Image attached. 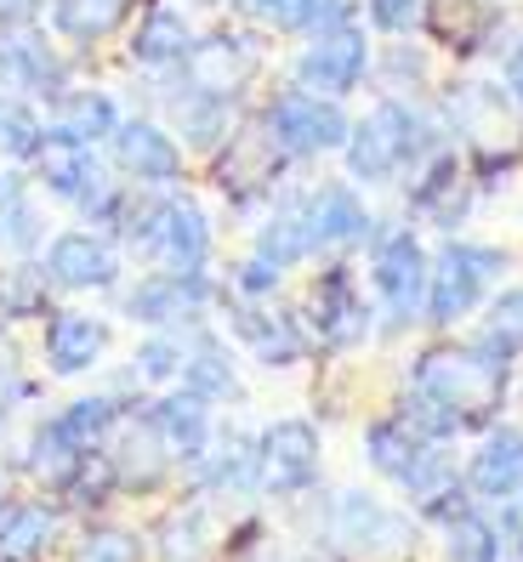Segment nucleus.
<instances>
[{
  "label": "nucleus",
  "mask_w": 523,
  "mask_h": 562,
  "mask_svg": "<svg viewBox=\"0 0 523 562\" xmlns=\"http://www.w3.org/2000/svg\"><path fill=\"white\" fill-rule=\"evenodd\" d=\"M125 12L131 0H52V29L75 46H97L125 23Z\"/></svg>",
  "instance_id": "obj_36"
},
{
  "label": "nucleus",
  "mask_w": 523,
  "mask_h": 562,
  "mask_svg": "<svg viewBox=\"0 0 523 562\" xmlns=\"http://www.w3.org/2000/svg\"><path fill=\"white\" fill-rule=\"evenodd\" d=\"M478 347H489V352L507 358V363L523 352V290H501L496 302H489V324H483Z\"/></svg>",
  "instance_id": "obj_42"
},
{
  "label": "nucleus",
  "mask_w": 523,
  "mask_h": 562,
  "mask_svg": "<svg viewBox=\"0 0 523 562\" xmlns=\"http://www.w3.org/2000/svg\"><path fill=\"white\" fill-rule=\"evenodd\" d=\"M496 562H507V557H496Z\"/></svg>",
  "instance_id": "obj_53"
},
{
  "label": "nucleus",
  "mask_w": 523,
  "mask_h": 562,
  "mask_svg": "<svg viewBox=\"0 0 523 562\" xmlns=\"http://www.w3.org/2000/svg\"><path fill=\"white\" fill-rule=\"evenodd\" d=\"M449 125L461 131V137L496 148L512 137V91L489 86V80H467L449 91Z\"/></svg>",
  "instance_id": "obj_27"
},
{
  "label": "nucleus",
  "mask_w": 523,
  "mask_h": 562,
  "mask_svg": "<svg viewBox=\"0 0 523 562\" xmlns=\"http://www.w3.org/2000/svg\"><path fill=\"white\" fill-rule=\"evenodd\" d=\"M193 46V23L182 18V7H166V0H154V7L137 18V29H131V63L137 69H154V75H166L177 69V63L188 57Z\"/></svg>",
  "instance_id": "obj_26"
},
{
  "label": "nucleus",
  "mask_w": 523,
  "mask_h": 562,
  "mask_svg": "<svg viewBox=\"0 0 523 562\" xmlns=\"http://www.w3.org/2000/svg\"><path fill=\"white\" fill-rule=\"evenodd\" d=\"M234 125V97H205V91H177L171 103V137L182 148H222Z\"/></svg>",
  "instance_id": "obj_31"
},
{
  "label": "nucleus",
  "mask_w": 523,
  "mask_h": 562,
  "mask_svg": "<svg viewBox=\"0 0 523 562\" xmlns=\"http://www.w3.org/2000/svg\"><path fill=\"white\" fill-rule=\"evenodd\" d=\"M347 177L365 182V188H381L404 171V165H421L433 159L438 143H433V125L421 120L410 103H399V97H387V103H376L365 120H358L347 131Z\"/></svg>",
  "instance_id": "obj_2"
},
{
  "label": "nucleus",
  "mask_w": 523,
  "mask_h": 562,
  "mask_svg": "<svg viewBox=\"0 0 523 562\" xmlns=\"http://www.w3.org/2000/svg\"><path fill=\"white\" fill-rule=\"evenodd\" d=\"M324 535H331V551L347 562H404L415 528L404 512H392L376 494L342 488L331 501V517H324Z\"/></svg>",
  "instance_id": "obj_3"
},
{
  "label": "nucleus",
  "mask_w": 523,
  "mask_h": 562,
  "mask_svg": "<svg viewBox=\"0 0 523 562\" xmlns=\"http://www.w3.org/2000/svg\"><path fill=\"white\" fill-rule=\"evenodd\" d=\"M29 165H35V188L52 193V200H63V205H80L86 188L103 177V171H97V154L86 143H75V137H57V131H46L41 154Z\"/></svg>",
  "instance_id": "obj_25"
},
{
  "label": "nucleus",
  "mask_w": 523,
  "mask_h": 562,
  "mask_svg": "<svg viewBox=\"0 0 523 562\" xmlns=\"http://www.w3.org/2000/svg\"><path fill=\"white\" fill-rule=\"evenodd\" d=\"M41 143H46V125H41V114L23 103V97H12V91H0V154L7 159H35L41 154Z\"/></svg>",
  "instance_id": "obj_41"
},
{
  "label": "nucleus",
  "mask_w": 523,
  "mask_h": 562,
  "mask_svg": "<svg viewBox=\"0 0 523 562\" xmlns=\"http://www.w3.org/2000/svg\"><path fill=\"white\" fill-rule=\"evenodd\" d=\"M182 392H193L200 404H240L245 398V386H240V363H234V352H227L211 329H200L193 324L188 329V358H182V381H177Z\"/></svg>",
  "instance_id": "obj_23"
},
{
  "label": "nucleus",
  "mask_w": 523,
  "mask_h": 562,
  "mask_svg": "<svg viewBox=\"0 0 523 562\" xmlns=\"http://www.w3.org/2000/svg\"><path fill=\"white\" fill-rule=\"evenodd\" d=\"M148 420H154V432L166 438L171 460H177V472H188L193 460H200L216 438V420H211V404H200L193 392L182 386H166L159 398L148 404Z\"/></svg>",
  "instance_id": "obj_22"
},
{
  "label": "nucleus",
  "mask_w": 523,
  "mask_h": 562,
  "mask_svg": "<svg viewBox=\"0 0 523 562\" xmlns=\"http://www.w3.org/2000/svg\"><path fill=\"white\" fill-rule=\"evenodd\" d=\"M188 329H148L131 352V381L137 386H177L182 381V358H188Z\"/></svg>",
  "instance_id": "obj_37"
},
{
  "label": "nucleus",
  "mask_w": 523,
  "mask_h": 562,
  "mask_svg": "<svg viewBox=\"0 0 523 562\" xmlns=\"http://www.w3.org/2000/svg\"><path fill=\"white\" fill-rule=\"evenodd\" d=\"M222 557V528L216 512L193 494L154 517L148 528V562H216Z\"/></svg>",
  "instance_id": "obj_17"
},
{
  "label": "nucleus",
  "mask_w": 523,
  "mask_h": 562,
  "mask_svg": "<svg viewBox=\"0 0 523 562\" xmlns=\"http://www.w3.org/2000/svg\"><path fill=\"white\" fill-rule=\"evenodd\" d=\"M137 409V404H125L120 392H91V398H75V404H63L52 420H57V432L69 438L75 449H103L114 438V426Z\"/></svg>",
  "instance_id": "obj_32"
},
{
  "label": "nucleus",
  "mask_w": 523,
  "mask_h": 562,
  "mask_svg": "<svg viewBox=\"0 0 523 562\" xmlns=\"http://www.w3.org/2000/svg\"><path fill=\"white\" fill-rule=\"evenodd\" d=\"M279 279H285V268H274V261H262V256L251 250L240 268H234V279H227V284H234L240 302H268V295L279 290Z\"/></svg>",
  "instance_id": "obj_44"
},
{
  "label": "nucleus",
  "mask_w": 523,
  "mask_h": 562,
  "mask_svg": "<svg viewBox=\"0 0 523 562\" xmlns=\"http://www.w3.org/2000/svg\"><path fill=\"white\" fill-rule=\"evenodd\" d=\"M63 535H69V512L52 494L12 501L0 517V562H46L63 546Z\"/></svg>",
  "instance_id": "obj_19"
},
{
  "label": "nucleus",
  "mask_w": 523,
  "mask_h": 562,
  "mask_svg": "<svg viewBox=\"0 0 523 562\" xmlns=\"http://www.w3.org/2000/svg\"><path fill=\"white\" fill-rule=\"evenodd\" d=\"M46 295H52L46 268H35V261H18V268L0 273V318H7V324L46 318Z\"/></svg>",
  "instance_id": "obj_40"
},
{
  "label": "nucleus",
  "mask_w": 523,
  "mask_h": 562,
  "mask_svg": "<svg viewBox=\"0 0 523 562\" xmlns=\"http://www.w3.org/2000/svg\"><path fill=\"white\" fill-rule=\"evenodd\" d=\"M410 392L444 404L461 426H472V420L501 409V398H507V358H496L478 341H467V347H433V352L415 358Z\"/></svg>",
  "instance_id": "obj_1"
},
{
  "label": "nucleus",
  "mask_w": 523,
  "mask_h": 562,
  "mask_svg": "<svg viewBox=\"0 0 523 562\" xmlns=\"http://www.w3.org/2000/svg\"><path fill=\"white\" fill-rule=\"evenodd\" d=\"M467 494L483 506H512L523 494V432L518 426H496V432H483L478 454L467 460L461 472Z\"/></svg>",
  "instance_id": "obj_20"
},
{
  "label": "nucleus",
  "mask_w": 523,
  "mask_h": 562,
  "mask_svg": "<svg viewBox=\"0 0 523 562\" xmlns=\"http://www.w3.org/2000/svg\"><path fill=\"white\" fill-rule=\"evenodd\" d=\"M46 279L52 290H69V295H91V290H120V256L103 234L91 227H63V234L46 245Z\"/></svg>",
  "instance_id": "obj_13"
},
{
  "label": "nucleus",
  "mask_w": 523,
  "mask_h": 562,
  "mask_svg": "<svg viewBox=\"0 0 523 562\" xmlns=\"http://www.w3.org/2000/svg\"><path fill=\"white\" fill-rule=\"evenodd\" d=\"M501 528L489 522L478 506H467L461 517L444 522V562H496L501 557Z\"/></svg>",
  "instance_id": "obj_39"
},
{
  "label": "nucleus",
  "mask_w": 523,
  "mask_h": 562,
  "mask_svg": "<svg viewBox=\"0 0 523 562\" xmlns=\"http://www.w3.org/2000/svg\"><path fill=\"white\" fill-rule=\"evenodd\" d=\"M370 75V46H365V29L342 23V29H319V35L302 46L297 57V86L313 97H342Z\"/></svg>",
  "instance_id": "obj_11"
},
{
  "label": "nucleus",
  "mask_w": 523,
  "mask_h": 562,
  "mask_svg": "<svg viewBox=\"0 0 523 562\" xmlns=\"http://www.w3.org/2000/svg\"><path fill=\"white\" fill-rule=\"evenodd\" d=\"M29 392H35V381L18 370V358H0V426L12 420L18 404H29Z\"/></svg>",
  "instance_id": "obj_47"
},
{
  "label": "nucleus",
  "mask_w": 523,
  "mask_h": 562,
  "mask_svg": "<svg viewBox=\"0 0 523 562\" xmlns=\"http://www.w3.org/2000/svg\"><path fill=\"white\" fill-rule=\"evenodd\" d=\"M308 336L324 352H353L365 347L370 336V307H365V290H358L353 268H324L308 290Z\"/></svg>",
  "instance_id": "obj_10"
},
{
  "label": "nucleus",
  "mask_w": 523,
  "mask_h": 562,
  "mask_svg": "<svg viewBox=\"0 0 523 562\" xmlns=\"http://www.w3.org/2000/svg\"><path fill=\"white\" fill-rule=\"evenodd\" d=\"M399 415L415 426V432L421 438H427V443H449L455 432H461V420H455L444 404H433V398H421V392H410V398L399 404Z\"/></svg>",
  "instance_id": "obj_43"
},
{
  "label": "nucleus",
  "mask_w": 523,
  "mask_h": 562,
  "mask_svg": "<svg viewBox=\"0 0 523 562\" xmlns=\"http://www.w3.org/2000/svg\"><path fill=\"white\" fill-rule=\"evenodd\" d=\"M507 91H512V103L523 109V46L507 57Z\"/></svg>",
  "instance_id": "obj_50"
},
{
  "label": "nucleus",
  "mask_w": 523,
  "mask_h": 562,
  "mask_svg": "<svg viewBox=\"0 0 523 562\" xmlns=\"http://www.w3.org/2000/svg\"><path fill=\"white\" fill-rule=\"evenodd\" d=\"M114 125H120V109H114V97L97 91V86H69V91L52 103V131H57V137L86 143V148L109 143Z\"/></svg>",
  "instance_id": "obj_29"
},
{
  "label": "nucleus",
  "mask_w": 523,
  "mask_h": 562,
  "mask_svg": "<svg viewBox=\"0 0 523 562\" xmlns=\"http://www.w3.org/2000/svg\"><path fill=\"white\" fill-rule=\"evenodd\" d=\"M262 125H268V137L285 159H313V154H342L347 148V114L336 97H313L302 86L279 91L268 114H262Z\"/></svg>",
  "instance_id": "obj_6"
},
{
  "label": "nucleus",
  "mask_w": 523,
  "mask_h": 562,
  "mask_svg": "<svg viewBox=\"0 0 523 562\" xmlns=\"http://www.w3.org/2000/svg\"><path fill=\"white\" fill-rule=\"evenodd\" d=\"M103 454H109V467L120 477V501H125V494H159V488L177 477V460H171L166 438L154 432L148 409L143 415H125L114 426V438L103 443Z\"/></svg>",
  "instance_id": "obj_12"
},
{
  "label": "nucleus",
  "mask_w": 523,
  "mask_h": 562,
  "mask_svg": "<svg viewBox=\"0 0 523 562\" xmlns=\"http://www.w3.org/2000/svg\"><path fill=\"white\" fill-rule=\"evenodd\" d=\"M69 562H148V535L97 517V522L80 528V540L69 546Z\"/></svg>",
  "instance_id": "obj_38"
},
{
  "label": "nucleus",
  "mask_w": 523,
  "mask_h": 562,
  "mask_svg": "<svg viewBox=\"0 0 523 562\" xmlns=\"http://www.w3.org/2000/svg\"><path fill=\"white\" fill-rule=\"evenodd\" d=\"M234 336L245 341V352L262 363V370H297L308 358V329L297 313H274L262 302L234 307Z\"/></svg>",
  "instance_id": "obj_21"
},
{
  "label": "nucleus",
  "mask_w": 523,
  "mask_h": 562,
  "mask_svg": "<svg viewBox=\"0 0 523 562\" xmlns=\"http://www.w3.org/2000/svg\"><path fill=\"white\" fill-rule=\"evenodd\" d=\"M387 75H392V80H404V75L421 80V75H427V57L410 52V46H392V52H387Z\"/></svg>",
  "instance_id": "obj_49"
},
{
  "label": "nucleus",
  "mask_w": 523,
  "mask_h": 562,
  "mask_svg": "<svg viewBox=\"0 0 523 562\" xmlns=\"http://www.w3.org/2000/svg\"><path fill=\"white\" fill-rule=\"evenodd\" d=\"M0 91H29L57 103L69 91V57L35 29H0Z\"/></svg>",
  "instance_id": "obj_14"
},
{
  "label": "nucleus",
  "mask_w": 523,
  "mask_h": 562,
  "mask_svg": "<svg viewBox=\"0 0 523 562\" xmlns=\"http://www.w3.org/2000/svg\"><path fill=\"white\" fill-rule=\"evenodd\" d=\"M410 211L427 216L438 227H455L467 211V177H461V159L455 154H433L427 171H421V182L410 188Z\"/></svg>",
  "instance_id": "obj_30"
},
{
  "label": "nucleus",
  "mask_w": 523,
  "mask_h": 562,
  "mask_svg": "<svg viewBox=\"0 0 523 562\" xmlns=\"http://www.w3.org/2000/svg\"><path fill=\"white\" fill-rule=\"evenodd\" d=\"M256 467H262V501H302L319 488L324 472V438L302 415H285L256 432Z\"/></svg>",
  "instance_id": "obj_5"
},
{
  "label": "nucleus",
  "mask_w": 523,
  "mask_h": 562,
  "mask_svg": "<svg viewBox=\"0 0 523 562\" xmlns=\"http://www.w3.org/2000/svg\"><path fill=\"white\" fill-rule=\"evenodd\" d=\"M46 239V216H41V188L7 177L0 182V245L7 250H35Z\"/></svg>",
  "instance_id": "obj_35"
},
{
  "label": "nucleus",
  "mask_w": 523,
  "mask_h": 562,
  "mask_svg": "<svg viewBox=\"0 0 523 562\" xmlns=\"http://www.w3.org/2000/svg\"><path fill=\"white\" fill-rule=\"evenodd\" d=\"M501 268H507V250L472 245V239H449L427 261V324L444 329L455 318H467L483 302V290L501 279Z\"/></svg>",
  "instance_id": "obj_4"
},
{
  "label": "nucleus",
  "mask_w": 523,
  "mask_h": 562,
  "mask_svg": "<svg viewBox=\"0 0 523 562\" xmlns=\"http://www.w3.org/2000/svg\"><path fill=\"white\" fill-rule=\"evenodd\" d=\"M12 501H18V494H12L7 483H0V517H7V506H12Z\"/></svg>",
  "instance_id": "obj_51"
},
{
  "label": "nucleus",
  "mask_w": 523,
  "mask_h": 562,
  "mask_svg": "<svg viewBox=\"0 0 523 562\" xmlns=\"http://www.w3.org/2000/svg\"><path fill=\"white\" fill-rule=\"evenodd\" d=\"M302 211H308V227H313L319 250H347V245H358L370 234V211H365L353 182H324V188L302 193Z\"/></svg>",
  "instance_id": "obj_24"
},
{
  "label": "nucleus",
  "mask_w": 523,
  "mask_h": 562,
  "mask_svg": "<svg viewBox=\"0 0 523 562\" xmlns=\"http://www.w3.org/2000/svg\"><path fill=\"white\" fill-rule=\"evenodd\" d=\"M109 352V318L97 313H80V307H63V313H46V329H41V358L46 370L75 381V375H91Z\"/></svg>",
  "instance_id": "obj_18"
},
{
  "label": "nucleus",
  "mask_w": 523,
  "mask_h": 562,
  "mask_svg": "<svg viewBox=\"0 0 523 562\" xmlns=\"http://www.w3.org/2000/svg\"><path fill=\"white\" fill-rule=\"evenodd\" d=\"M193 494L205 506H251L262 501V467H256V438L245 426H216L211 449L188 467Z\"/></svg>",
  "instance_id": "obj_8"
},
{
  "label": "nucleus",
  "mask_w": 523,
  "mask_h": 562,
  "mask_svg": "<svg viewBox=\"0 0 523 562\" xmlns=\"http://www.w3.org/2000/svg\"><path fill=\"white\" fill-rule=\"evenodd\" d=\"M421 449H427V438H421L399 409H392V415H376V420L365 426V460H370L381 477H392V483H399V477L415 467Z\"/></svg>",
  "instance_id": "obj_34"
},
{
  "label": "nucleus",
  "mask_w": 523,
  "mask_h": 562,
  "mask_svg": "<svg viewBox=\"0 0 523 562\" xmlns=\"http://www.w3.org/2000/svg\"><path fill=\"white\" fill-rule=\"evenodd\" d=\"M319 245H313V227H308V211H302V193H290V200L262 222L256 234V256L274 261V268H297V261H308Z\"/></svg>",
  "instance_id": "obj_33"
},
{
  "label": "nucleus",
  "mask_w": 523,
  "mask_h": 562,
  "mask_svg": "<svg viewBox=\"0 0 523 562\" xmlns=\"http://www.w3.org/2000/svg\"><path fill=\"white\" fill-rule=\"evenodd\" d=\"M52 0H0V29H29Z\"/></svg>",
  "instance_id": "obj_48"
},
{
  "label": "nucleus",
  "mask_w": 523,
  "mask_h": 562,
  "mask_svg": "<svg viewBox=\"0 0 523 562\" xmlns=\"http://www.w3.org/2000/svg\"><path fill=\"white\" fill-rule=\"evenodd\" d=\"M313 7L319 0H245V12L268 29H302V23H313Z\"/></svg>",
  "instance_id": "obj_45"
},
{
  "label": "nucleus",
  "mask_w": 523,
  "mask_h": 562,
  "mask_svg": "<svg viewBox=\"0 0 523 562\" xmlns=\"http://www.w3.org/2000/svg\"><path fill=\"white\" fill-rule=\"evenodd\" d=\"M211 273L205 268H166V273H143L120 295V313L131 324H148V329H182V324H200L211 307Z\"/></svg>",
  "instance_id": "obj_7"
},
{
  "label": "nucleus",
  "mask_w": 523,
  "mask_h": 562,
  "mask_svg": "<svg viewBox=\"0 0 523 562\" xmlns=\"http://www.w3.org/2000/svg\"><path fill=\"white\" fill-rule=\"evenodd\" d=\"M279 148L268 137V125L262 131H234L222 148V193L234 188L240 200H251V193H268L274 188V171H279Z\"/></svg>",
  "instance_id": "obj_28"
},
{
  "label": "nucleus",
  "mask_w": 523,
  "mask_h": 562,
  "mask_svg": "<svg viewBox=\"0 0 523 562\" xmlns=\"http://www.w3.org/2000/svg\"><path fill=\"white\" fill-rule=\"evenodd\" d=\"M109 154L137 188L182 182V143L171 137L166 125H154V120H120L114 137H109Z\"/></svg>",
  "instance_id": "obj_16"
},
{
  "label": "nucleus",
  "mask_w": 523,
  "mask_h": 562,
  "mask_svg": "<svg viewBox=\"0 0 523 562\" xmlns=\"http://www.w3.org/2000/svg\"><path fill=\"white\" fill-rule=\"evenodd\" d=\"M427 250H421V239L410 234V227H399V234H387L376 245V261H370V284L381 295L387 307V329H404L415 324L421 313H427Z\"/></svg>",
  "instance_id": "obj_9"
},
{
  "label": "nucleus",
  "mask_w": 523,
  "mask_h": 562,
  "mask_svg": "<svg viewBox=\"0 0 523 562\" xmlns=\"http://www.w3.org/2000/svg\"><path fill=\"white\" fill-rule=\"evenodd\" d=\"M256 46L245 35H227V29H216V35H193L188 57L177 63V75L188 91H205V97H240V86L256 75Z\"/></svg>",
  "instance_id": "obj_15"
},
{
  "label": "nucleus",
  "mask_w": 523,
  "mask_h": 562,
  "mask_svg": "<svg viewBox=\"0 0 523 562\" xmlns=\"http://www.w3.org/2000/svg\"><path fill=\"white\" fill-rule=\"evenodd\" d=\"M188 7H222V0H188Z\"/></svg>",
  "instance_id": "obj_52"
},
{
  "label": "nucleus",
  "mask_w": 523,
  "mask_h": 562,
  "mask_svg": "<svg viewBox=\"0 0 523 562\" xmlns=\"http://www.w3.org/2000/svg\"><path fill=\"white\" fill-rule=\"evenodd\" d=\"M365 12H370L376 29H387V35H410L421 23V0H365Z\"/></svg>",
  "instance_id": "obj_46"
}]
</instances>
